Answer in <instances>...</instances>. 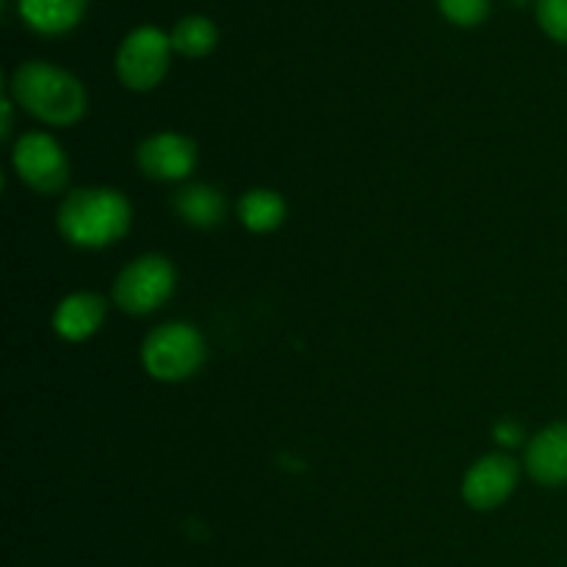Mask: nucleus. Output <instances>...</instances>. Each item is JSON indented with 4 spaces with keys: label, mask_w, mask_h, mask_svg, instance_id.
<instances>
[{
    "label": "nucleus",
    "mask_w": 567,
    "mask_h": 567,
    "mask_svg": "<svg viewBox=\"0 0 567 567\" xmlns=\"http://www.w3.org/2000/svg\"><path fill=\"white\" fill-rule=\"evenodd\" d=\"M9 97L50 127L78 125L89 111L83 83L50 61H22L9 78Z\"/></svg>",
    "instance_id": "1"
},
{
    "label": "nucleus",
    "mask_w": 567,
    "mask_h": 567,
    "mask_svg": "<svg viewBox=\"0 0 567 567\" xmlns=\"http://www.w3.org/2000/svg\"><path fill=\"white\" fill-rule=\"evenodd\" d=\"M55 225L70 247L105 249L127 236L133 225V208L125 194L116 188H75L61 199Z\"/></svg>",
    "instance_id": "2"
},
{
    "label": "nucleus",
    "mask_w": 567,
    "mask_h": 567,
    "mask_svg": "<svg viewBox=\"0 0 567 567\" xmlns=\"http://www.w3.org/2000/svg\"><path fill=\"white\" fill-rule=\"evenodd\" d=\"M205 338L188 321H169L147 332L142 343V365L158 382H186L203 369Z\"/></svg>",
    "instance_id": "3"
},
{
    "label": "nucleus",
    "mask_w": 567,
    "mask_h": 567,
    "mask_svg": "<svg viewBox=\"0 0 567 567\" xmlns=\"http://www.w3.org/2000/svg\"><path fill=\"white\" fill-rule=\"evenodd\" d=\"M177 286V271L172 266V260L166 255L147 252L142 258L131 260L127 266H122V271L116 275L114 288H111V299H114L116 308L125 316H142L155 313L158 308H164L172 299Z\"/></svg>",
    "instance_id": "4"
},
{
    "label": "nucleus",
    "mask_w": 567,
    "mask_h": 567,
    "mask_svg": "<svg viewBox=\"0 0 567 567\" xmlns=\"http://www.w3.org/2000/svg\"><path fill=\"white\" fill-rule=\"evenodd\" d=\"M172 42L161 28H133L116 50V78L131 92H153L169 70Z\"/></svg>",
    "instance_id": "5"
},
{
    "label": "nucleus",
    "mask_w": 567,
    "mask_h": 567,
    "mask_svg": "<svg viewBox=\"0 0 567 567\" xmlns=\"http://www.w3.org/2000/svg\"><path fill=\"white\" fill-rule=\"evenodd\" d=\"M11 166L17 177L42 197H55L70 183V158L64 147L44 131L22 133L17 138L11 147Z\"/></svg>",
    "instance_id": "6"
},
{
    "label": "nucleus",
    "mask_w": 567,
    "mask_h": 567,
    "mask_svg": "<svg viewBox=\"0 0 567 567\" xmlns=\"http://www.w3.org/2000/svg\"><path fill=\"white\" fill-rule=\"evenodd\" d=\"M520 480L518 460L504 452L482 454L463 476V502L476 513H491L498 509L515 493Z\"/></svg>",
    "instance_id": "7"
},
{
    "label": "nucleus",
    "mask_w": 567,
    "mask_h": 567,
    "mask_svg": "<svg viewBox=\"0 0 567 567\" xmlns=\"http://www.w3.org/2000/svg\"><path fill=\"white\" fill-rule=\"evenodd\" d=\"M199 161V150L194 138L183 133L164 131L144 138L136 150V166L144 177L158 183H181L194 175Z\"/></svg>",
    "instance_id": "8"
},
{
    "label": "nucleus",
    "mask_w": 567,
    "mask_h": 567,
    "mask_svg": "<svg viewBox=\"0 0 567 567\" xmlns=\"http://www.w3.org/2000/svg\"><path fill=\"white\" fill-rule=\"evenodd\" d=\"M524 468L540 487H563L567 482V421L543 426L524 452Z\"/></svg>",
    "instance_id": "9"
},
{
    "label": "nucleus",
    "mask_w": 567,
    "mask_h": 567,
    "mask_svg": "<svg viewBox=\"0 0 567 567\" xmlns=\"http://www.w3.org/2000/svg\"><path fill=\"white\" fill-rule=\"evenodd\" d=\"M109 316V299L94 291L66 293L53 310V330L61 341L83 343L103 327Z\"/></svg>",
    "instance_id": "10"
},
{
    "label": "nucleus",
    "mask_w": 567,
    "mask_h": 567,
    "mask_svg": "<svg viewBox=\"0 0 567 567\" xmlns=\"http://www.w3.org/2000/svg\"><path fill=\"white\" fill-rule=\"evenodd\" d=\"M172 210L183 225L210 230V227H219L225 221L227 199L219 188L208 186V183H186L172 194Z\"/></svg>",
    "instance_id": "11"
},
{
    "label": "nucleus",
    "mask_w": 567,
    "mask_h": 567,
    "mask_svg": "<svg viewBox=\"0 0 567 567\" xmlns=\"http://www.w3.org/2000/svg\"><path fill=\"white\" fill-rule=\"evenodd\" d=\"M89 0H17L20 17L28 28L44 37L72 31L86 14Z\"/></svg>",
    "instance_id": "12"
},
{
    "label": "nucleus",
    "mask_w": 567,
    "mask_h": 567,
    "mask_svg": "<svg viewBox=\"0 0 567 567\" xmlns=\"http://www.w3.org/2000/svg\"><path fill=\"white\" fill-rule=\"evenodd\" d=\"M236 214L238 221H241L249 233L266 236V233H275L277 227L286 221L288 203L280 192H275V188H249L247 194L238 197Z\"/></svg>",
    "instance_id": "13"
},
{
    "label": "nucleus",
    "mask_w": 567,
    "mask_h": 567,
    "mask_svg": "<svg viewBox=\"0 0 567 567\" xmlns=\"http://www.w3.org/2000/svg\"><path fill=\"white\" fill-rule=\"evenodd\" d=\"M172 50H177L186 59H203L219 42V28L214 25V20L203 14L183 17V20L175 22L169 33Z\"/></svg>",
    "instance_id": "14"
},
{
    "label": "nucleus",
    "mask_w": 567,
    "mask_h": 567,
    "mask_svg": "<svg viewBox=\"0 0 567 567\" xmlns=\"http://www.w3.org/2000/svg\"><path fill=\"white\" fill-rule=\"evenodd\" d=\"M437 9L449 22L460 28H474L491 11V0H437Z\"/></svg>",
    "instance_id": "15"
},
{
    "label": "nucleus",
    "mask_w": 567,
    "mask_h": 567,
    "mask_svg": "<svg viewBox=\"0 0 567 567\" xmlns=\"http://www.w3.org/2000/svg\"><path fill=\"white\" fill-rule=\"evenodd\" d=\"M537 22L546 37L567 44V0H537Z\"/></svg>",
    "instance_id": "16"
},
{
    "label": "nucleus",
    "mask_w": 567,
    "mask_h": 567,
    "mask_svg": "<svg viewBox=\"0 0 567 567\" xmlns=\"http://www.w3.org/2000/svg\"><path fill=\"white\" fill-rule=\"evenodd\" d=\"M493 437H496V443H502V446H520V441H524V430H520L515 421L504 419L493 426Z\"/></svg>",
    "instance_id": "17"
}]
</instances>
